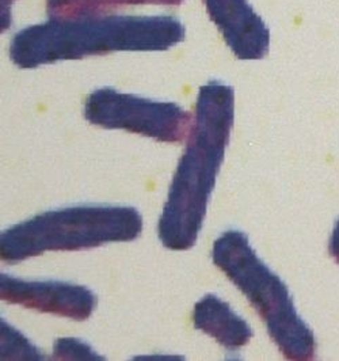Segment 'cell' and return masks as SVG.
<instances>
[{"label": "cell", "mask_w": 339, "mask_h": 361, "mask_svg": "<svg viewBox=\"0 0 339 361\" xmlns=\"http://www.w3.org/2000/svg\"><path fill=\"white\" fill-rule=\"evenodd\" d=\"M233 120V87L217 80L204 85L198 91L189 142L158 221V236L166 249L185 252L196 245L231 139Z\"/></svg>", "instance_id": "cell-1"}, {"label": "cell", "mask_w": 339, "mask_h": 361, "mask_svg": "<svg viewBox=\"0 0 339 361\" xmlns=\"http://www.w3.org/2000/svg\"><path fill=\"white\" fill-rule=\"evenodd\" d=\"M185 26L168 16L51 18L25 27L10 44L11 61L23 70L110 52H163L185 39Z\"/></svg>", "instance_id": "cell-2"}, {"label": "cell", "mask_w": 339, "mask_h": 361, "mask_svg": "<svg viewBox=\"0 0 339 361\" xmlns=\"http://www.w3.org/2000/svg\"><path fill=\"white\" fill-rule=\"evenodd\" d=\"M143 217L135 207L73 205L17 223L0 235V258L18 264L47 252H79L135 240Z\"/></svg>", "instance_id": "cell-3"}, {"label": "cell", "mask_w": 339, "mask_h": 361, "mask_svg": "<svg viewBox=\"0 0 339 361\" xmlns=\"http://www.w3.org/2000/svg\"><path fill=\"white\" fill-rule=\"evenodd\" d=\"M214 264L247 298L288 360H314L316 340L299 315L288 286L258 257L247 235L224 231L214 240Z\"/></svg>", "instance_id": "cell-4"}, {"label": "cell", "mask_w": 339, "mask_h": 361, "mask_svg": "<svg viewBox=\"0 0 339 361\" xmlns=\"http://www.w3.org/2000/svg\"><path fill=\"white\" fill-rule=\"evenodd\" d=\"M85 118L105 129H121L161 143H180L189 133L192 117L174 102L154 101L102 87L89 94Z\"/></svg>", "instance_id": "cell-5"}, {"label": "cell", "mask_w": 339, "mask_h": 361, "mask_svg": "<svg viewBox=\"0 0 339 361\" xmlns=\"http://www.w3.org/2000/svg\"><path fill=\"white\" fill-rule=\"evenodd\" d=\"M0 298L72 321L89 319L97 306V296L87 287L58 280H23L6 273L0 274Z\"/></svg>", "instance_id": "cell-6"}, {"label": "cell", "mask_w": 339, "mask_h": 361, "mask_svg": "<svg viewBox=\"0 0 339 361\" xmlns=\"http://www.w3.org/2000/svg\"><path fill=\"white\" fill-rule=\"evenodd\" d=\"M208 16L239 60H261L269 52L270 32L247 0H202Z\"/></svg>", "instance_id": "cell-7"}, {"label": "cell", "mask_w": 339, "mask_h": 361, "mask_svg": "<svg viewBox=\"0 0 339 361\" xmlns=\"http://www.w3.org/2000/svg\"><path fill=\"white\" fill-rule=\"evenodd\" d=\"M192 319L195 329L212 337L228 352L239 350L252 338L250 325L214 293H208L197 302Z\"/></svg>", "instance_id": "cell-8"}, {"label": "cell", "mask_w": 339, "mask_h": 361, "mask_svg": "<svg viewBox=\"0 0 339 361\" xmlns=\"http://www.w3.org/2000/svg\"><path fill=\"white\" fill-rule=\"evenodd\" d=\"M185 0H48L47 10L51 18L95 17L113 8L135 4L179 6Z\"/></svg>", "instance_id": "cell-9"}, {"label": "cell", "mask_w": 339, "mask_h": 361, "mask_svg": "<svg viewBox=\"0 0 339 361\" xmlns=\"http://www.w3.org/2000/svg\"><path fill=\"white\" fill-rule=\"evenodd\" d=\"M1 359L42 360V353L22 333L1 319Z\"/></svg>", "instance_id": "cell-10"}, {"label": "cell", "mask_w": 339, "mask_h": 361, "mask_svg": "<svg viewBox=\"0 0 339 361\" xmlns=\"http://www.w3.org/2000/svg\"><path fill=\"white\" fill-rule=\"evenodd\" d=\"M56 360H104L89 343L78 338H60L54 345Z\"/></svg>", "instance_id": "cell-11"}, {"label": "cell", "mask_w": 339, "mask_h": 361, "mask_svg": "<svg viewBox=\"0 0 339 361\" xmlns=\"http://www.w3.org/2000/svg\"><path fill=\"white\" fill-rule=\"evenodd\" d=\"M16 0H0V6H1V32H4L6 29L10 27L11 25V16H10V11H11V4L14 3Z\"/></svg>", "instance_id": "cell-12"}, {"label": "cell", "mask_w": 339, "mask_h": 361, "mask_svg": "<svg viewBox=\"0 0 339 361\" xmlns=\"http://www.w3.org/2000/svg\"><path fill=\"white\" fill-rule=\"evenodd\" d=\"M328 252H330V255L335 259V262L339 264V220L335 223V227H334V230L331 233Z\"/></svg>", "instance_id": "cell-13"}]
</instances>
